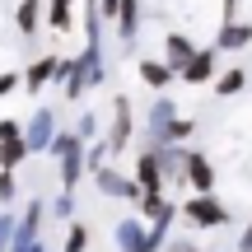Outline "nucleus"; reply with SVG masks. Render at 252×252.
Masks as SVG:
<instances>
[{"mask_svg": "<svg viewBox=\"0 0 252 252\" xmlns=\"http://www.w3.org/2000/svg\"><path fill=\"white\" fill-rule=\"evenodd\" d=\"M178 220H187L191 229H224L234 215L215 191H187V201L178 206Z\"/></svg>", "mask_w": 252, "mask_h": 252, "instance_id": "f257e3e1", "label": "nucleus"}, {"mask_svg": "<svg viewBox=\"0 0 252 252\" xmlns=\"http://www.w3.org/2000/svg\"><path fill=\"white\" fill-rule=\"evenodd\" d=\"M42 224H47V201L33 196L24 206V215H19V229H14V243H9V252H28L33 243H42Z\"/></svg>", "mask_w": 252, "mask_h": 252, "instance_id": "f03ea898", "label": "nucleus"}, {"mask_svg": "<svg viewBox=\"0 0 252 252\" xmlns=\"http://www.w3.org/2000/svg\"><path fill=\"white\" fill-rule=\"evenodd\" d=\"M28 159H33V154H28V145H24V126L14 117H0V168L19 173Z\"/></svg>", "mask_w": 252, "mask_h": 252, "instance_id": "7ed1b4c3", "label": "nucleus"}, {"mask_svg": "<svg viewBox=\"0 0 252 252\" xmlns=\"http://www.w3.org/2000/svg\"><path fill=\"white\" fill-rule=\"evenodd\" d=\"M131 135H135V112H131V98L126 94H117L112 98V122H108V150H112V159L131 145Z\"/></svg>", "mask_w": 252, "mask_h": 252, "instance_id": "20e7f679", "label": "nucleus"}, {"mask_svg": "<svg viewBox=\"0 0 252 252\" xmlns=\"http://www.w3.org/2000/svg\"><path fill=\"white\" fill-rule=\"evenodd\" d=\"M56 131H61V126H56V112H52V108H37L33 117L24 122V145H28V154H47V150H52V140H56Z\"/></svg>", "mask_w": 252, "mask_h": 252, "instance_id": "39448f33", "label": "nucleus"}, {"mask_svg": "<svg viewBox=\"0 0 252 252\" xmlns=\"http://www.w3.org/2000/svg\"><path fill=\"white\" fill-rule=\"evenodd\" d=\"M173 122H178V103H173V98H159V103L150 108V122H145L150 150H163V145H173Z\"/></svg>", "mask_w": 252, "mask_h": 252, "instance_id": "423d86ee", "label": "nucleus"}, {"mask_svg": "<svg viewBox=\"0 0 252 252\" xmlns=\"http://www.w3.org/2000/svg\"><path fill=\"white\" fill-rule=\"evenodd\" d=\"M135 187H140V196H163V187H168V182H163V168H159V154L150 150V145H145L140 154H135Z\"/></svg>", "mask_w": 252, "mask_h": 252, "instance_id": "0eeeda50", "label": "nucleus"}, {"mask_svg": "<svg viewBox=\"0 0 252 252\" xmlns=\"http://www.w3.org/2000/svg\"><path fill=\"white\" fill-rule=\"evenodd\" d=\"M94 182H98L103 196H117V201H135L140 206V187H135V178H126L122 168H112V163H103L98 173H94Z\"/></svg>", "mask_w": 252, "mask_h": 252, "instance_id": "6e6552de", "label": "nucleus"}, {"mask_svg": "<svg viewBox=\"0 0 252 252\" xmlns=\"http://www.w3.org/2000/svg\"><path fill=\"white\" fill-rule=\"evenodd\" d=\"M150 224H145L140 215H126V220H117V229H112V248L117 252H150Z\"/></svg>", "mask_w": 252, "mask_h": 252, "instance_id": "1a4fd4ad", "label": "nucleus"}, {"mask_svg": "<svg viewBox=\"0 0 252 252\" xmlns=\"http://www.w3.org/2000/svg\"><path fill=\"white\" fill-rule=\"evenodd\" d=\"M215 65H220V52H215V47H196V56L178 70V80L182 84H215V75H220Z\"/></svg>", "mask_w": 252, "mask_h": 252, "instance_id": "9d476101", "label": "nucleus"}, {"mask_svg": "<svg viewBox=\"0 0 252 252\" xmlns=\"http://www.w3.org/2000/svg\"><path fill=\"white\" fill-rule=\"evenodd\" d=\"M182 187H187V191H215V163H210L206 150H191V154H187Z\"/></svg>", "mask_w": 252, "mask_h": 252, "instance_id": "9b49d317", "label": "nucleus"}, {"mask_svg": "<svg viewBox=\"0 0 252 252\" xmlns=\"http://www.w3.org/2000/svg\"><path fill=\"white\" fill-rule=\"evenodd\" d=\"M52 80H61V56L47 52V56H37V61H28V70H24V89L33 94V98H37V94H42Z\"/></svg>", "mask_w": 252, "mask_h": 252, "instance_id": "f8f14e48", "label": "nucleus"}, {"mask_svg": "<svg viewBox=\"0 0 252 252\" xmlns=\"http://www.w3.org/2000/svg\"><path fill=\"white\" fill-rule=\"evenodd\" d=\"M173 80H178V70L163 56H140V84L145 89H168Z\"/></svg>", "mask_w": 252, "mask_h": 252, "instance_id": "ddd939ff", "label": "nucleus"}, {"mask_svg": "<svg viewBox=\"0 0 252 252\" xmlns=\"http://www.w3.org/2000/svg\"><path fill=\"white\" fill-rule=\"evenodd\" d=\"M154 154H159L163 182H182V173H187V154H191V145H163V150H154Z\"/></svg>", "mask_w": 252, "mask_h": 252, "instance_id": "4468645a", "label": "nucleus"}, {"mask_svg": "<svg viewBox=\"0 0 252 252\" xmlns=\"http://www.w3.org/2000/svg\"><path fill=\"white\" fill-rule=\"evenodd\" d=\"M191 56H196V42H191L187 33H163V61H168L173 70H182Z\"/></svg>", "mask_w": 252, "mask_h": 252, "instance_id": "2eb2a0df", "label": "nucleus"}, {"mask_svg": "<svg viewBox=\"0 0 252 252\" xmlns=\"http://www.w3.org/2000/svg\"><path fill=\"white\" fill-rule=\"evenodd\" d=\"M56 163H61V191H75V187H80V178L89 173V163H84V145H75V150L61 154Z\"/></svg>", "mask_w": 252, "mask_h": 252, "instance_id": "dca6fc26", "label": "nucleus"}, {"mask_svg": "<svg viewBox=\"0 0 252 252\" xmlns=\"http://www.w3.org/2000/svg\"><path fill=\"white\" fill-rule=\"evenodd\" d=\"M243 47H252V24H224L215 37V52H243Z\"/></svg>", "mask_w": 252, "mask_h": 252, "instance_id": "f3484780", "label": "nucleus"}, {"mask_svg": "<svg viewBox=\"0 0 252 252\" xmlns=\"http://www.w3.org/2000/svg\"><path fill=\"white\" fill-rule=\"evenodd\" d=\"M112 24H117V37H122V42H135V28H140V0H122Z\"/></svg>", "mask_w": 252, "mask_h": 252, "instance_id": "a211bd4d", "label": "nucleus"}, {"mask_svg": "<svg viewBox=\"0 0 252 252\" xmlns=\"http://www.w3.org/2000/svg\"><path fill=\"white\" fill-rule=\"evenodd\" d=\"M14 24H19V33H24V37H37V28H42V0H19Z\"/></svg>", "mask_w": 252, "mask_h": 252, "instance_id": "6ab92c4d", "label": "nucleus"}, {"mask_svg": "<svg viewBox=\"0 0 252 252\" xmlns=\"http://www.w3.org/2000/svg\"><path fill=\"white\" fill-rule=\"evenodd\" d=\"M210 89H215L220 98H234V94H243V89H248V70H220Z\"/></svg>", "mask_w": 252, "mask_h": 252, "instance_id": "aec40b11", "label": "nucleus"}, {"mask_svg": "<svg viewBox=\"0 0 252 252\" xmlns=\"http://www.w3.org/2000/svg\"><path fill=\"white\" fill-rule=\"evenodd\" d=\"M61 252H89V224L84 220H70V229H65V243Z\"/></svg>", "mask_w": 252, "mask_h": 252, "instance_id": "412c9836", "label": "nucleus"}, {"mask_svg": "<svg viewBox=\"0 0 252 252\" xmlns=\"http://www.w3.org/2000/svg\"><path fill=\"white\" fill-rule=\"evenodd\" d=\"M14 196H19V173L0 168V210H9V206H14Z\"/></svg>", "mask_w": 252, "mask_h": 252, "instance_id": "4be33fe9", "label": "nucleus"}, {"mask_svg": "<svg viewBox=\"0 0 252 252\" xmlns=\"http://www.w3.org/2000/svg\"><path fill=\"white\" fill-rule=\"evenodd\" d=\"M47 215H56V220H75V191H61V196L47 206Z\"/></svg>", "mask_w": 252, "mask_h": 252, "instance_id": "5701e85b", "label": "nucleus"}, {"mask_svg": "<svg viewBox=\"0 0 252 252\" xmlns=\"http://www.w3.org/2000/svg\"><path fill=\"white\" fill-rule=\"evenodd\" d=\"M14 229H19V215L14 210H0V248L14 243Z\"/></svg>", "mask_w": 252, "mask_h": 252, "instance_id": "b1692460", "label": "nucleus"}, {"mask_svg": "<svg viewBox=\"0 0 252 252\" xmlns=\"http://www.w3.org/2000/svg\"><path fill=\"white\" fill-rule=\"evenodd\" d=\"M75 135H80L84 145H89V140H98V117H94V112H84L80 126H75Z\"/></svg>", "mask_w": 252, "mask_h": 252, "instance_id": "393cba45", "label": "nucleus"}, {"mask_svg": "<svg viewBox=\"0 0 252 252\" xmlns=\"http://www.w3.org/2000/svg\"><path fill=\"white\" fill-rule=\"evenodd\" d=\"M14 89H24V75L19 70H0V98H9Z\"/></svg>", "mask_w": 252, "mask_h": 252, "instance_id": "a878e982", "label": "nucleus"}, {"mask_svg": "<svg viewBox=\"0 0 252 252\" xmlns=\"http://www.w3.org/2000/svg\"><path fill=\"white\" fill-rule=\"evenodd\" d=\"M163 252H201V248L191 243V238H168V248H163Z\"/></svg>", "mask_w": 252, "mask_h": 252, "instance_id": "bb28decb", "label": "nucleus"}, {"mask_svg": "<svg viewBox=\"0 0 252 252\" xmlns=\"http://www.w3.org/2000/svg\"><path fill=\"white\" fill-rule=\"evenodd\" d=\"M117 5H122V0H98V19L112 24V19H117Z\"/></svg>", "mask_w": 252, "mask_h": 252, "instance_id": "cd10ccee", "label": "nucleus"}, {"mask_svg": "<svg viewBox=\"0 0 252 252\" xmlns=\"http://www.w3.org/2000/svg\"><path fill=\"white\" fill-rule=\"evenodd\" d=\"M238 252H252V224L243 229V234H238Z\"/></svg>", "mask_w": 252, "mask_h": 252, "instance_id": "c85d7f7f", "label": "nucleus"}, {"mask_svg": "<svg viewBox=\"0 0 252 252\" xmlns=\"http://www.w3.org/2000/svg\"><path fill=\"white\" fill-rule=\"evenodd\" d=\"M28 252H47V248H42V243H33V248H28Z\"/></svg>", "mask_w": 252, "mask_h": 252, "instance_id": "c756f323", "label": "nucleus"}]
</instances>
